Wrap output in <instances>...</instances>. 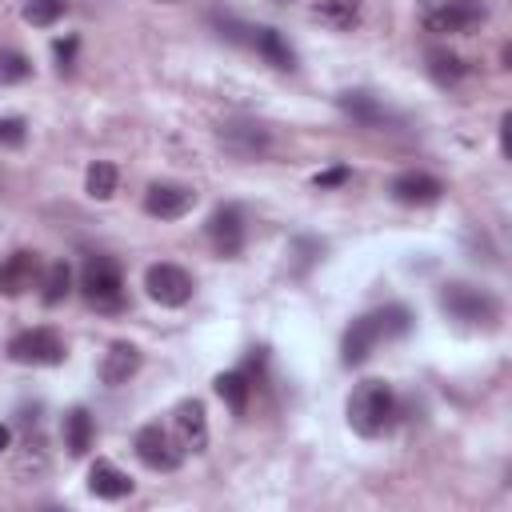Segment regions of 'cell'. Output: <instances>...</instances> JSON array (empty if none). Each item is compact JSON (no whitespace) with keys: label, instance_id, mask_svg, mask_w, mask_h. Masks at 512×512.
I'll return each instance as SVG.
<instances>
[{"label":"cell","instance_id":"cell-1","mask_svg":"<svg viewBox=\"0 0 512 512\" xmlns=\"http://www.w3.org/2000/svg\"><path fill=\"white\" fill-rule=\"evenodd\" d=\"M408 328H412V312H408V308H400V304L376 308V312H368V316H360V320L348 324V332H344V340H340V360H344L348 368H352V364H364L368 352H372L380 340H396V336H404Z\"/></svg>","mask_w":512,"mask_h":512},{"label":"cell","instance_id":"cell-2","mask_svg":"<svg viewBox=\"0 0 512 512\" xmlns=\"http://www.w3.org/2000/svg\"><path fill=\"white\" fill-rule=\"evenodd\" d=\"M392 412H396V400L384 380H360L348 396V424L360 436H380L392 424Z\"/></svg>","mask_w":512,"mask_h":512},{"label":"cell","instance_id":"cell-3","mask_svg":"<svg viewBox=\"0 0 512 512\" xmlns=\"http://www.w3.org/2000/svg\"><path fill=\"white\" fill-rule=\"evenodd\" d=\"M80 292L92 308H104V312H116L124 304V276H120V264L112 256H88L84 268H80Z\"/></svg>","mask_w":512,"mask_h":512},{"label":"cell","instance_id":"cell-4","mask_svg":"<svg viewBox=\"0 0 512 512\" xmlns=\"http://www.w3.org/2000/svg\"><path fill=\"white\" fill-rule=\"evenodd\" d=\"M484 16V0H420V24L428 32H468Z\"/></svg>","mask_w":512,"mask_h":512},{"label":"cell","instance_id":"cell-5","mask_svg":"<svg viewBox=\"0 0 512 512\" xmlns=\"http://www.w3.org/2000/svg\"><path fill=\"white\" fill-rule=\"evenodd\" d=\"M440 308H444L452 320H464V324H492V320L500 316V304H496L488 292L472 288V284H448V288L440 292Z\"/></svg>","mask_w":512,"mask_h":512},{"label":"cell","instance_id":"cell-6","mask_svg":"<svg viewBox=\"0 0 512 512\" xmlns=\"http://www.w3.org/2000/svg\"><path fill=\"white\" fill-rule=\"evenodd\" d=\"M8 356L16 364L52 368V364H64V340L52 328H28V332H20V336L8 340Z\"/></svg>","mask_w":512,"mask_h":512},{"label":"cell","instance_id":"cell-7","mask_svg":"<svg viewBox=\"0 0 512 512\" xmlns=\"http://www.w3.org/2000/svg\"><path fill=\"white\" fill-rule=\"evenodd\" d=\"M132 448H136V456H140L152 472H176L180 460H184V448H180L160 424H144V428L136 432Z\"/></svg>","mask_w":512,"mask_h":512},{"label":"cell","instance_id":"cell-8","mask_svg":"<svg viewBox=\"0 0 512 512\" xmlns=\"http://www.w3.org/2000/svg\"><path fill=\"white\" fill-rule=\"evenodd\" d=\"M144 288H148V296H152L156 304H164V308H180V304L192 300V276H188L180 264H152V268L144 272Z\"/></svg>","mask_w":512,"mask_h":512},{"label":"cell","instance_id":"cell-9","mask_svg":"<svg viewBox=\"0 0 512 512\" xmlns=\"http://www.w3.org/2000/svg\"><path fill=\"white\" fill-rule=\"evenodd\" d=\"M192 204H196V192L176 180H156L144 192V212L156 220H180L184 212H192Z\"/></svg>","mask_w":512,"mask_h":512},{"label":"cell","instance_id":"cell-10","mask_svg":"<svg viewBox=\"0 0 512 512\" xmlns=\"http://www.w3.org/2000/svg\"><path fill=\"white\" fill-rule=\"evenodd\" d=\"M172 428H176V444H180L184 452H204V448H208V416H204V404H200L196 396L176 404Z\"/></svg>","mask_w":512,"mask_h":512},{"label":"cell","instance_id":"cell-11","mask_svg":"<svg viewBox=\"0 0 512 512\" xmlns=\"http://www.w3.org/2000/svg\"><path fill=\"white\" fill-rule=\"evenodd\" d=\"M208 240H212V248L220 256H240V248H244V216H240L236 204H224V208H216L208 216Z\"/></svg>","mask_w":512,"mask_h":512},{"label":"cell","instance_id":"cell-12","mask_svg":"<svg viewBox=\"0 0 512 512\" xmlns=\"http://www.w3.org/2000/svg\"><path fill=\"white\" fill-rule=\"evenodd\" d=\"M32 284H40V256L20 248L0 264V296H24Z\"/></svg>","mask_w":512,"mask_h":512},{"label":"cell","instance_id":"cell-13","mask_svg":"<svg viewBox=\"0 0 512 512\" xmlns=\"http://www.w3.org/2000/svg\"><path fill=\"white\" fill-rule=\"evenodd\" d=\"M388 192H392V200H400V204H408V208H424V204H436V200H440L444 184H440L436 176H428V172H400V176L388 184Z\"/></svg>","mask_w":512,"mask_h":512},{"label":"cell","instance_id":"cell-14","mask_svg":"<svg viewBox=\"0 0 512 512\" xmlns=\"http://www.w3.org/2000/svg\"><path fill=\"white\" fill-rule=\"evenodd\" d=\"M140 348L136 344H128V340H116L108 352H104V360H100V380L108 384V388H120V384H128L136 372H140Z\"/></svg>","mask_w":512,"mask_h":512},{"label":"cell","instance_id":"cell-15","mask_svg":"<svg viewBox=\"0 0 512 512\" xmlns=\"http://www.w3.org/2000/svg\"><path fill=\"white\" fill-rule=\"evenodd\" d=\"M88 492L100 496V500H124V496L132 492V480H128V472H120L112 460H96V464L88 468Z\"/></svg>","mask_w":512,"mask_h":512},{"label":"cell","instance_id":"cell-16","mask_svg":"<svg viewBox=\"0 0 512 512\" xmlns=\"http://www.w3.org/2000/svg\"><path fill=\"white\" fill-rule=\"evenodd\" d=\"M60 436H64V448L72 456H84L96 440V424H92V412L88 408H68L64 420H60Z\"/></svg>","mask_w":512,"mask_h":512},{"label":"cell","instance_id":"cell-17","mask_svg":"<svg viewBox=\"0 0 512 512\" xmlns=\"http://www.w3.org/2000/svg\"><path fill=\"white\" fill-rule=\"evenodd\" d=\"M248 48H256L272 68H296V52H292V44L276 28H252Z\"/></svg>","mask_w":512,"mask_h":512},{"label":"cell","instance_id":"cell-18","mask_svg":"<svg viewBox=\"0 0 512 512\" xmlns=\"http://www.w3.org/2000/svg\"><path fill=\"white\" fill-rule=\"evenodd\" d=\"M220 144H224L228 152L252 160V156H260V152L268 148V132H264L260 124H228V128L220 132Z\"/></svg>","mask_w":512,"mask_h":512},{"label":"cell","instance_id":"cell-19","mask_svg":"<svg viewBox=\"0 0 512 512\" xmlns=\"http://www.w3.org/2000/svg\"><path fill=\"white\" fill-rule=\"evenodd\" d=\"M336 104H340L356 124H364V128H380V124H388V112H384L380 100L368 96V92H340Z\"/></svg>","mask_w":512,"mask_h":512},{"label":"cell","instance_id":"cell-20","mask_svg":"<svg viewBox=\"0 0 512 512\" xmlns=\"http://www.w3.org/2000/svg\"><path fill=\"white\" fill-rule=\"evenodd\" d=\"M312 16L328 28H336V32H348L360 20V0H316Z\"/></svg>","mask_w":512,"mask_h":512},{"label":"cell","instance_id":"cell-21","mask_svg":"<svg viewBox=\"0 0 512 512\" xmlns=\"http://www.w3.org/2000/svg\"><path fill=\"white\" fill-rule=\"evenodd\" d=\"M68 292H72V268H68L64 260L48 264V268L40 272V300L52 308V304H60Z\"/></svg>","mask_w":512,"mask_h":512},{"label":"cell","instance_id":"cell-22","mask_svg":"<svg viewBox=\"0 0 512 512\" xmlns=\"http://www.w3.org/2000/svg\"><path fill=\"white\" fill-rule=\"evenodd\" d=\"M248 392H252L248 372H220V376H216V396H220V400H224L232 412H244Z\"/></svg>","mask_w":512,"mask_h":512},{"label":"cell","instance_id":"cell-23","mask_svg":"<svg viewBox=\"0 0 512 512\" xmlns=\"http://www.w3.org/2000/svg\"><path fill=\"white\" fill-rule=\"evenodd\" d=\"M428 72L440 80V84H456L468 68H464V60L456 56V52H444V48H432L428 52Z\"/></svg>","mask_w":512,"mask_h":512},{"label":"cell","instance_id":"cell-24","mask_svg":"<svg viewBox=\"0 0 512 512\" xmlns=\"http://www.w3.org/2000/svg\"><path fill=\"white\" fill-rule=\"evenodd\" d=\"M68 12V0H24V20L32 28H48Z\"/></svg>","mask_w":512,"mask_h":512},{"label":"cell","instance_id":"cell-25","mask_svg":"<svg viewBox=\"0 0 512 512\" xmlns=\"http://www.w3.org/2000/svg\"><path fill=\"white\" fill-rule=\"evenodd\" d=\"M84 184H88V196H92V200H108V196L116 192V168H112L108 160H96V164L88 168Z\"/></svg>","mask_w":512,"mask_h":512},{"label":"cell","instance_id":"cell-26","mask_svg":"<svg viewBox=\"0 0 512 512\" xmlns=\"http://www.w3.org/2000/svg\"><path fill=\"white\" fill-rule=\"evenodd\" d=\"M32 76V60L16 48H0V84H20Z\"/></svg>","mask_w":512,"mask_h":512},{"label":"cell","instance_id":"cell-27","mask_svg":"<svg viewBox=\"0 0 512 512\" xmlns=\"http://www.w3.org/2000/svg\"><path fill=\"white\" fill-rule=\"evenodd\" d=\"M28 136V124L20 116H0V148H20Z\"/></svg>","mask_w":512,"mask_h":512},{"label":"cell","instance_id":"cell-28","mask_svg":"<svg viewBox=\"0 0 512 512\" xmlns=\"http://www.w3.org/2000/svg\"><path fill=\"white\" fill-rule=\"evenodd\" d=\"M76 48H80V40L76 36H64V40H56V68L60 72H72V60H76Z\"/></svg>","mask_w":512,"mask_h":512},{"label":"cell","instance_id":"cell-29","mask_svg":"<svg viewBox=\"0 0 512 512\" xmlns=\"http://www.w3.org/2000/svg\"><path fill=\"white\" fill-rule=\"evenodd\" d=\"M348 180V168L344 164H336V168H328V172H316V188H336V184H344Z\"/></svg>","mask_w":512,"mask_h":512},{"label":"cell","instance_id":"cell-30","mask_svg":"<svg viewBox=\"0 0 512 512\" xmlns=\"http://www.w3.org/2000/svg\"><path fill=\"white\" fill-rule=\"evenodd\" d=\"M8 440H12V432H8V428H4V424H0V452H4V448H8Z\"/></svg>","mask_w":512,"mask_h":512}]
</instances>
